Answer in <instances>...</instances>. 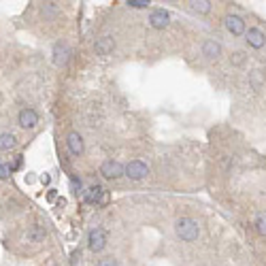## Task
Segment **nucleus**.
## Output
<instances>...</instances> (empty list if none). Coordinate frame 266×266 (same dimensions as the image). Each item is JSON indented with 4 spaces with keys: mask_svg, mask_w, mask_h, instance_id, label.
Returning a JSON list of instances; mask_svg holds the SVG:
<instances>
[{
    "mask_svg": "<svg viewBox=\"0 0 266 266\" xmlns=\"http://www.w3.org/2000/svg\"><path fill=\"white\" fill-rule=\"evenodd\" d=\"M149 175V166L143 162V160H130L126 164V177L132 181H141Z\"/></svg>",
    "mask_w": 266,
    "mask_h": 266,
    "instance_id": "nucleus-2",
    "label": "nucleus"
},
{
    "mask_svg": "<svg viewBox=\"0 0 266 266\" xmlns=\"http://www.w3.org/2000/svg\"><path fill=\"white\" fill-rule=\"evenodd\" d=\"M45 236H47V228L43 224H32L26 232V241H30V243H41V241H45Z\"/></svg>",
    "mask_w": 266,
    "mask_h": 266,
    "instance_id": "nucleus-13",
    "label": "nucleus"
},
{
    "mask_svg": "<svg viewBox=\"0 0 266 266\" xmlns=\"http://www.w3.org/2000/svg\"><path fill=\"white\" fill-rule=\"evenodd\" d=\"M96 266H120V264H117V260H115L113 256H106V258H102V260H98Z\"/></svg>",
    "mask_w": 266,
    "mask_h": 266,
    "instance_id": "nucleus-22",
    "label": "nucleus"
},
{
    "mask_svg": "<svg viewBox=\"0 0 266 266\" xmlns=\"http://www.w3.org/2000/svg\"><path fill=\"white\" fill-rule=\"evenodd\" d=\"M94 51H96V56L100 58H106L111 56V53L115 51V39L109 37V34H104V37H100L96 43H94Z\"/></svg>",
    "mask_w": 266,
    "mask_h": 266,
    "instance_id": "nucleus-9",
    "label": "nucleus"
},
{
    "mask_svg": "<svg viewBox=\"0 0 266 266\" xmlns=\"http://www.w3.org/2000/svg\"><path fill=\"white\" fill-rule=\"evenodd\" d=\"M17 123H20L23 130L37 128V123H39V113L32 109V106H26V109H21L20 115H17Z\"/></svg>",
    "mask_w": 266,
    "mask_h": 266,
    "instance_id": "nucleus-6",
    "label": "nucleus"
},
{
    "mask_svg": "<svg viewBox=\"0 0 266 266\" xmlns=\"http://www.w3.org/2000/svg\"><path fill=\"white\" fill-rule=\"evenodd\" d=\"M68 60H70V47L64 41H58L53 45V64L56 66H66Z\"/></svg>",
    "mask_w": 266,
    "mask_h": 266,
    "instance_id": "nucleus-8",
    "label": "nucleus"
},
{
    "mask_svg": "<svg viewBox=\"0 0 266 266\" xmlns=\"http://www.w3.org/2000/svg\"><path fill=\"white\" fill-rule=\"evenodd\" d=\"M15 145H17L15 134H11V132H2V134H0V151H11Z\"/></svg>",
    "mask_w": 266,
    "mask_h": 266,
    "instance_id": "nucleus-15",
    "label": "nucleus"
},
{
    "mask_svg": "<svg viewBox=\"0 0 266 266\" xmlns=\"http://www.w3.org/2000/svg\"><path fill=\"white\" fill-rule=\"evenodd\" d=\"M253 228H256V232L260 236H264V239H266V209L264 211H258L256 220H253Z\"/></svg>",
    "mask_w": 266,
    "mask_h": 266,
    "instance_id": "nucleus-16",
    "label": "nucleus"
},
{
    "mask_svg": "<svg viewBox=\"0 0 266 266\" xmlns=\"http://www.w3.org/2000/svg\"><path fill=\"white\" fill-rule=\"evenodd\" d=\"M100 175L104 179H120V177L126 175V166L122 162H117V160H106L100 166Z\"/></svg>",
    "mask_w": 266,
    "mask_h": 266,
    "instance_id": "nucleus-3",
    "label": "nucleus"
},
{
    "mask_svg": "<svg viewBox=\"0 0 266 266\" xmlns=\"http://www.w3.org/2000/svg\"><path fill=\"white\" fill-rule=\"evenodd\" d=\"M192 9L198 11V13H209L211 11V2L209 0H200V2H192Z\"/></svg>",
    "mask_w": 266,
    "mask_h": 266,
    "instance_id": "nucleus-18",
    "label": "nucleus"
},
{
    "mask_svg": "<svg viewBox=\"0 0 266 266\" xmlns=\"http://www.w3.org/2000/svg\"><path fill=\"white\" fill-rule=\"evenodd\" d=\"M224 26H226V30L232 34V37H243V34L247 32L245 28V20L241 15H226L224 17Z\"/></svg>",
    "mask_w": 266,
    "mask_h": 266,
    "instance_id": "nucleus-5",
    "label": "nucleus"
},
{
    "mask_svg": "<svg viewBox=\"0 0 266 266\" xmlns=\"http://www.w3.org/2000/svg\"><path fill=\"white\" fill-rule=\"evenodd\" d=\"M104 196V187L102 185H90L87 190L83 192V200L87 205H98Z\"/></svg>",
    "mask_w": 266,
    "mask_h": 266,
    "instance_id": "nucleus-14",
    "label": "nucleus"
},
{
    "mask_svg": "<svg viewBox=\"0 0 266 266\" xmlns=\"http://www.w3.org/2000/svg\"><path fill=\"white\" fill-rule=\"evenodd\" d=\"M175 232L183 243H194V241H198V236H200L198 222L192 220V217H187V215H183L175 222Z\"/></svg>",
    "mask_w": 266,
    "mask_h": 266,
    "instance_id": "nucleus-1",
    "label": "nucleus"
},
{
    "mask_svg": "<svg viewBox=\"0 0 266 266\" xmlns=\"http://www.w3.org/2000/svg\"><path fill=\"white\" fill-rule=\"evenodd\" d=\"M87 247H90V251L94 253H100L106 247V230L104 228H94L90 236H87Z\"/></svg>",
    "mask_w": 266,
    "mask_h": 266,
    "instance_id": "nucleus-4",
    "label": "nucleus"
},
{
    "mask_svg": "<svg viewBox=\"0 0 266 266\" xmlns=\"http://www.w3.org/2000/svg\"><path fill=\"white\" fill-rule=\"evenodd\" d=\"M7 175H9V168L4 166V164H0V179H4Z\"/></svg>",
    "mask_w": 266,
    "mask_h": 266,
    "instance_id": "nucleus-23",
    "label": "nucleus"
},
{
    "mask_svg": "<svg viewBox=\"0 0 266 266\" xmlns=\"http://www.w3.org/2000/svg\"><path fill=\"white\" fill-rule=\"evenodd\" d=\"M70 190H73V194H79L81 190H83V183H81L79 177H70Z\"/></svg>",
    "mask_w": 266,
    "mask_h": 266,
    "instance_id": "nucleus-20",
    "label": "nucleus"
},
{
    "mask_svg": "<svg viewBox=\"0 0 266 266\" xmlns=\"http://www.w3.org/2000/svg\"><path fill=\"white\" fill-rule=\"evenodd\" d=\"M249 79H251V85H253V90H260L264 83V79H262V75L258 73V70H253V73L249 75Z\"/></svg>",
    "mask_w": 266,
    "mask_h": 266,
    "instance_id": "nucleus-19",
    "label": "nucleus"
},
{
    "mask_svg": "<svg viewBox=\"0 0 266 266\" xmlns=\"http://www.w3.org/2000/svg\"><path fill=\"white\" fill-rule=\"evenodd\" d=\"M245 41H247V45L253 47V49H262V47L266 45V34L260 30V28H249V30L245 32Z\"/></svg>",
    "mask_w": 266,
    "mask_h": 266,
    "instance_id": "nucleus-11",
    "label": "nucleus"
},
{
    "mask_svg": "<svg viewBox=\"0 0 266 266\" xmlns=\"http://www.w3.org/2000/svg\"><path fill=\"white\" fill-rule=\"evenodd\" d=\"M170 23V13L164 9H153L149 13V26L153 30H164Z\"/></svg>",
    "mask_w": 266,
    "mask_h": 266,
    "instance_id": "nucleus-7",
    "label": "nucleus"
},
{
    "mask_svg": "<svg viewBox=\"0 0 266 266\" xmlns=\"http://www.w3.org/2000/svg\"><path fill=\"white\" fill-rule=\"evenodd\" d=\"M203 56L209 58V60H220L222 56V45L217 43L215 39H206L203 43Z\"/></svg>",
    "mask_w": 266,
    "mask_h": 266,
    "instance_id": "nucleus-12",
    "label": "nucleus"
},
{
    "mask_svg": "<svg viewBox=\"0 0 266 266\" xmlns=\"http://www.w3.org/2000/svg\"><path fill=\"white\" fill-rule=\"evenodd\" d=\"M49 179H51V177H49V175H43V179H41V181H43V183H45V185H47V183H49Z\"/></svg>",
    "mask_w": 266,
    "mask_h": 266,
    "instance_id": "nucleus-24",
    "label": "nucleus"
},
{
    "mask_svg": "<svg viewBox=\"0 0 266 266\" xmlns=\"http://www.w3.org/2000/svg\"><path fill=\"white\" fill-rule=\"evenodd\" d=\"M245 62H247L245 51H232L230 53V64H232V66H245Z\"/></svg>",
    "mask_w": 266,
    "mask_h": 266,
    "instance_id": "nucleus-17",
    "label": "nucleus"
},
{
    "mask_svg": "<svg viewBox=\"0 0 266 266\" xmlns=\"http://www.w3.org/2000/svg\"><path fill=\"white\" fill-rule=\"evenodd\" d=\"M66 147H68V151L73 153V156H83V151H85V143H83V137H81L79 132H68V137H66Z\"/></svg>",
    "mask_w": 266,
    "mask_h": 266,
    "instance_id": "nucleus-10",
    "label": "nucleus"
},
{
    "mask_svg": "<svg viewBox=\"0 0 266 266\" xmlns=\"http://www.w3.org/2000/svg\"><path fill=\"white\" fill-rule=\"evenodd\" d=\"M126 4L130 9H147L149 7V0H128Z\"/></svg>",
    "mask_w": 266,
    "mask_h": 266,
    "instance_id": "nucleus-21",
    "label": "nucleus"
}]
</instances>
